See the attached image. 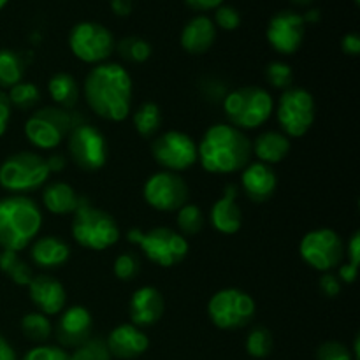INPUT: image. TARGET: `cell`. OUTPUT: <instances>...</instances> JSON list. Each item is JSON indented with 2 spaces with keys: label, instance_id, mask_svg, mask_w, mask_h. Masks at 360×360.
<instances>
[{
  "label": "cell",
  "instance_id": "6da1fadb",
  "mask_svg": "<svg viewBox=\"0 0 360 360\" xmlns=\"http://www.w3.org/2000/svg\"><path fill=\"white\" fill-rule=\"evenodd\" d=\"M88 108L105 122H123L132 112L134 81L129 70L118 62L94 65L81 88Z\"/></svg>",
  "mask_w": 360,
  "mask_h": 360
},
{
  "label": "cell",
  "instance_id": "7a4b0ae2",
  "mask_svg": "<svg viewBox=\"0 0 360 360\" xmlns=\"http://www.w3.org/2000/svg\"><path fill=\"white\" fill-rule=\"evenodd\" d=\"M252 160V141L231 123H214L197 144V162L210 174L241 172Z\"/></svg>",
  "mask_w": 360,
  "mask_h": 360
},
{
  "label": "cell",
  "instance_id": "3957f363",
  "mask_svg": "<svg viewBox=\"0 0 360 360\" xmlns=\"http://www.w3.org/2000/svg\"><path fill=\"white\" fill-rule=\"evenodd\" d=\"M42 210L28 195H7L0 199V250L23 252L42 229Z\"/></svg>",
  "mask_w": 360,
  "mask_h": 360
},
{
  "label": "cell",
  "instance_id": "277c9868",
  "mask_svg": "<svg viewBox=\"0 0 360 360\" xmlns=\"http://www.w3.org/2000/svg\"><path fill=\"white\" fill-rule=\"evenodd\" d=\"M229 123L239 130H257L274 115V97L262 86L248 84L227 91L221 101Z\"/></svg>",
  "mask_w": 360,
  "mask_h": 360
},
{
  "label": "cell",
  "instance_id": "5b68a950",
  "mask_svg": "<svg viewBox=\"0 0 360 360\" xmlns=\"http://www.w3.org/2000/svg\"><path fill=\"white\" fill-rule=\"evenodd\" d=\"M70 234L81 248L90 252H105L120 241L122 232L112 214L91 206L86 199L72 214Z\"/></svg>",
  "mask_w": 360,
  "mask_h": 360
},
{
  "label": "cell",
  "instance_id": "8992f818",
  "mask_svg": "<svg viewBox=\"0 0 360 360\" xmlns=\"http://www.w3.org/2000/svg\"><path fill=\"white\" fill-rule=\"evenodd\" d=\"M127 241L137 246L151 264L164 269L181 264L190 252L188 239L169 227H153L146 232L130 229Z\"/></svg>",
  "mask_w": 360,
  "mask_h": 360
},
{
  "label": "cell",
  "instance_id": "52a82bcc",
  "mask_svg": "<svg viewBox=\"0 0 360 360\" xmlns=\"http://www.w3.org/2000/svg\"><path fill=\"white\" fill-rule=\"evenodd\" d=\"M46 158L32 150L16 151L0 164V186L11 195H27L48 183Z\"/></svg>",
  "mask_w": 360,
  "mask_h": 360
},
{
  "label": "cell",
  "instance_id": "ba28073f",
  "mask_svg": "<svg viewBox=\"0 0 360 360\" xmlns=\"http://www.w3.org/2000/svg\"><path fill=\"white\" fill-rule=\"evenodd\" d=\"M77 115L56 105H44L34 109L25 122V137L37 151H53L67 139L74 125H77Z\"/></svg>",
  "mask_w": 360,
  "mask_h": 360
},
{
  "label": "cell",
  "instance_id": "9c48e42d",
  "mask_svg": "<svg viewBox=\"0 0 360 360\" xmlns=\"http://www.w3.org/2000/svg\"><path fill=\"white\" fill-rule=\"evenodd\" d=\"M274 115L280 132H283L288 139L304 137L316 120L315 97L306 88H288L281 91L278 102H274Z\"/></svg>",
  "mask_w": 360,
  "mask_h": 360
},
{
  "label": "cell",
  "instance_id": "30bf717a",
  "mask_svg": "<svg viewBox=\"0 0 360 360\" xmlns=\"http://www.w3.org/2000/svg\"><path fill=\"white\" fill-rule=\"evenodd\" d=\"M257 304L248 292L241 288H221L207 302V316L217 329L239 330L255 319Z\"/></svg>",
  "mask_w": 360,
  "mask_h": 360
},
{
  "label": "cell",
  "instance_id": "8fae6325",
  "mask_svg": "<svg viewBox=\"0 0 360 360\" xmlns=\"http://www.w3.org/2000/svg\"><path fill=\"white\" fill-rule=\"evenodd\" d=\"M299 255L311 269L319 273H333L345 262V241L333 229H313L302 236Z\"/></svg>",
  "mask_w": 360,
  "mask_h": 360
},
{
  "label": "cell",
  "instance_id": "7c38bea8",
  "mask_svg": "<svg viewBox=\"0 0 360 360\" xmlns=\"http://www.w3.org/2000/svg\"><path fill=\"white\" fill-rule=\"evenodd\" d=\"M67 153L77 169L97 172L108 164L109 146L101 129L91 123H77L67 136Z\"/></svg>",
  "mask_w": 360,
  "mask_h": 360
},
{
  "label": "cell",
  "instance_id": "4fadbf2b",
  "mask_svg": "<svg viewBox=\"0 0 360 360\" xmlns=\"http://www.w3.org/2000/svg\"><path fill=\"white\" fill-rule=\"evenodd\" d=\"M116 41L108 27L95 21H81L69 34V48L77 60L90 65L109 62Z\"/></svg>",
  "mask_w": 360,
  "mask_h": 360
},
{
  "label": "cell",
  "instance_id": "5bb4252c",
  "mask_svg": "<svg viewBox=\"0 0 360 360\" xmlns=\"http://www.w3.org/2000/svg\"><path fill=\"white\" fill-rule=\"evenodd\" d=\"M151 157L162 171L181 174L197 164V143L181 130H165L153 137Z\"/></svg>",
  "mask_w": 360,
  "mask_h": 360
},
{
  "label": "cell",
  "instance_id": "9a60e30c",
  "mask_svg": "<svg viewBox=\"0 0 360 360\" xmlns=\"http://www.w3.org/2000/svg\"><path fill=\"white\" fill-rule=\"evenodd\" d=\"M188 185L176 172H153L143 185L144 202L158 213H176L188 202Z\"/></svg>",
  "mask_w": 360,
  "mask_h": 360
},
{
  "label": "cell",
  "instance_id": "2e32d148",
  "mask_svg": "<svg viewBox=\"0 0 360 360\" xmlns=\"http://www.w3.org/2000/svg\"><path fill=\"white\" fill-rule=\"evenodd\" d=\"M306 23L295 11H280L267 23L266 37L271 48L280 55H294L302 46Z\"/></svg>",
  "mask_w": 360,
  "mask_h": 360
},
{
  "label": "cell",
  "instance_id": "e0dca14e",
  "mask_svg": "<svg viewBox=\"0 0 360 360\" xmlns=\"http://www.w3.org/2000/svg\"><path fill=\"white\" fill-rule=\"evenodd\" d=\"M94 330V316L90 309L84 306L74 304L63 309L60 313V319L56 322V327H53L58 347L62 348H77L91 338Z\"/></svg>",
  "mask_w": 360,
  "mask_h": 360
},
{
  "label": "cell",
  "instance_id": "ac0fdd59",
  "mask_svg": "<svg viewBox=\"0 0 360 360\" xmlns=\"http://www.w3.org/2000/svg\"><path fill=\"white\" fill-rule=\"evenodd\" d=\"M27 288L32 304L42 315L55 316L67 308L65 287L51 274H35Z\"/></svg>",
  "mask_w": 360,
  "mask_h": 360
},
{
  "label": "cell",
  "instance_id": "d6986e66",
  "mask_svg": "<svg viewBox=\"0 0 360 360\" xmlns=\"http://www.w3.org/2000/svg\"><path fill=\"white\" fill-rule=\"evenodd\" d=\"M165 313V299L158 288L151 285L139 287L129 301L130 323L139 329L153 327Z\"/></svg>",
  "mask_w": 360,
  "mask_h": 360
},
{
  "label": "cell",
  "instance_id": "ffe728a7",
  "mask_svg": "<svg viewBox=\"0 0 360 360\" xmlns=\"http://www.w3.org/2000/svg\"><path fill=\"white\" fill-rule=\"evenodd\" d=\"M108 350L111 357L120 360H134L144 355L150 348V338L134 323H120L109 333Z\"/></svg>",
  "mask_w": 360,
  "mask_h": 360
},
{
  "label": "cell",
  "instance_id": "44dd1931",
  "mask_svg": "<svg viewBox=\"0 0 360 360\" xmlns=\"http://www.w3.org/2000/svg\"><path fill=\"white\" fill-rule=\"evenodd\" d=\"M241 188L252 202H267L276 193V171L262 162H250L241 171Z\"/></svg>",
  "mask_w": 360,
  "mask_h": 360
},
{
  "label": "cell",
  "instance_id": "7402d4cb",
  "mask_svg": "<svg viewBox=\"0 0 360 360\" xmlns=\"http://www.w3.org/2000/svg\"><path fill=\"white\" fill-rule=\"evenodd\" d=\"M239 188L234 183H229L224 195L211 206L210 224L217 232L224 236H232L239 232L243 225V211L238 202Z\"/></svg>",
  "mask_w": 360,
  "mask_h": 360
},
{
  "label": "cell",
  "instance_id": "603a6c76",
  "mask_svg": "<svg viewBox=\"0 0 360 360\" xmlns=\"http://www.w3.org/2000/svg\"><path fill=\"white\" fill-rule=\"evenodd\" d=\"M28 248H30L32 264L39 269H60L70 259V245L55 234L37 236Z\"/></svg>",
  "mask_w": 360,
  "mask_h": 360
},
{
  "label": "cell",
  "instance_id": "cb8c5ba5",
  "mask_svg": "<svg viewBox=\"0 0 360 360\" xmlns=\"http://www.w3.org/2000/svg\"><path fill=\"white\" fill-rule=\"evenodd\" d=\"M41 200L48 213L56 214V217H67V214L76 213L77 207L86 199L81 197L69 183L48 181L42 186Z\"/></svg>",
  "mask_w": 360,
  "mask_h": 360
},
{
  "label": "cell",
  "instance_id": "d4e9b609",
  "mask_svg": "<svg viewBox=\"0 0 360 360\" xmlns=\"http://www.w3.org/2000/svg\"><path fill=\"white\" fill-rule=\"evenodd\" d=\"M217 41V27L207 16H195L181 30V48L190 55H204Z\"/></svg>",
  "mask_w": 360,
  "mask_h": 360
},
{
  "label": "cell",
  "instance_id": "484cf974",
  "mask_svg": "<svg viewBox=\"0 0 360 360\" xmlns=\"http://www.w3.org/2000/svg\"><path fill=\"white\" fill-rule=\"evenodd\" d=\"M290 139L280 130H266L252 141V157L271 167L283 162L290 155Z\"/></svg>",
  "mask_w": 360,
  "mask_h": 360
},
{
  "label": "cell",
  "instance_id": "4316f807",
  "mask_svg": "<svg viewBox=\"0 0 360 360\" xmlns=\"http://www.w3.org/2000/svg\"><path fill=\"white\" fill-rule=\"evenodd\" d=\"M48 94L56 108L74 111L79 104L81 88L76 77L69 72H56L48 79Z\"/></svg>",
  "mask_w": 360,
  "mask_h": 360
},
{
  "label": "cell",
  "instance_id": "83f0119b",
  "mask_svg": "<svg viewBox=\"0 0 360 360\" xmlns=\"http://www.w3.org/2000/svg\"><path fill=\"white\" fill-rule=\"evenodd\" d=\"M132 125L143 139H153L162 129V109L155 102H143L132 109Z\"/></svg>",
  "mask_w": 360,
  "mask_h": 360
},
{
  "label": "cell",
  "instance_id": "f1b7e54d",
  "mask_svg": "<svg viewBox=\"0 0 360 360\" xmlns=\"http://www.w3.org/2000/svg\"><path fill=\"white\" fill-rule=\"evenodd\" d=\"M0 271L18 287H28L35 276L30 264L21 260L20 253L11 250H0Z\"/></svg>",
  "mask_w": 360,
  "mask_h": 360
},
{
  "label": "cell",
  "instance_id": "f546056e",
  "mask_svg": "<svg viewBox=\"0 0 360 360\" xmlns=\"http://www.w3.org/2000/svg\"><path fill=\"white\" fill-rule=\"evenodd\" d=\"M25 58L13 49H0V90H9L25 77Z\"/></svg>",
  "mask_w": 360,
  "mask_h": 360
},
{
  "label": "cell",
  "instance_id": "4dcf8cb0",
  "mask_svg": "<svg viewBox=\"0 0 360 360\" xmlns=\"http://www.w3.org/2000/svg\"><path fill=\"white\" fill-rule=\"evenodd\" d=\"M21 333L28 341L37 345H46L53 334V323L49 316L39 311H30L21 319Z\"/></svg>",
  "mask_w": 360,
  "mask_h": 360
},
{
  "label": "cell",
  "instance_id": "1f68e13d",
  "mask_svg": "<svg viewBox=\"0 0 360 360\" xmlns=\"http://www.w3.org/2000/svg\"><path fill=\"white\" fill-rule=\"evenodd\" d=\"M6 94L7 98H9L11 108L18 109V111H34L39 102H41V90L32 81H21V83L9 88Z\"/></svg>",
  "mask_w": 360,
  "mask_h": 360
},
{
  "label": "cell",
  "instance_id": "d6a6232c",
  "mask_svg": "<svg viewBox=\"0 0 360 360\" xmlns=\"http://www.w3.org/2000/svg\"><path fill=\"white\" fill-rule=\"evenodd\" d=\"M115 51L122 56L125 62L129 63H144L150 60L151 53V44L143 37H136V35H129V37H123L122 41L116 42Z\"/></svg>",
  "mask_w": 360,
  "mask_h": 360
},
{
  "label": "cell",
  "instance_id": "836d02e7",
  "mask_svg": "<svg viewBox=\"0 0 360 360\" xmlns=\"http://www.w3.org/2000/svg\"><path fill=\"white\" fill-rule=\"evenodd\" d=\"M176 224H178L179 234L185 238L197 236L206 225V214L200 206L186 202L185 206L176 211Z\"/></svg>",
  "mask_w": 360,
  "mask_h": 360
},
{
  "label": "cell",
  "instance_id": "e575fe53",
  "mask_svg": "<svg viewBox=\"0 0 360 360\" xmlns=\"http://www.w3.org/2000/svg\"><path fill=\"white\" fill-rule=\"evenodd\" d=\"M274 348V338L267 327L257 326L248 333L245 341V350L253 359L269 357Z\"/></svg>",
  "mask_w": 360,
  "mask_h": 360
},
{
  "label": "cell",
  "instance_id": "d590c367",
  "mask_svg": "<svg viewBox=\"0 0 360 360\" xmlns=\"http://www.w3.org/2000/svg\"><path fill=\"white\" fill-rule=\"evenodd\" d=\"M266 81L274 90H288L294 86V70L287 62L274 60L266 67Z\"/></svg>",
  "mask_w": 360,
  "mask_h": 360
},
{
  "label": "cell",
  "instance_id": "8d00e7d4",
  "mask_svg": "<svg viewBox=\"0 0 360 360\" xmlns=\"http://www.w3.org/2000/svg\"><path fill=\"white\" fill-rule=\"evenodd\" d=\"M112 273H115V276L118 278L120 281H125V283L136 280L141 273V262L139 259H137L136 253H120L115 259V264H112Z\"/></svg>",
  "mask_w": 360,
  "mask_h": 360
},
{
  "label": "cell",
  "instance_id": "74e56055",
  "mask_svg": "<svg viewBox=\"0 0 360 360\" xmlns=\"http://www.w3.org/2000/svg\"><path fill=\"white\" fill-rule=\"evenodd\" d=\"M70 357H72V360H111L112 359L108 350V345H105V340H101V338H90L88 341H84L83 345L74 348Z\"/></svg>",
  "mask_w": 360,
  "mask_h": 360
},
{
  "label": "cell",
  "instance_id": "f35d334b",
  "mask_svg": "<svg viewBox=\"0 0 360 360\" xmlns=\"http://www.w3.org/2000/svg\"><path fill=\"white\" fill-rule=\"evenodd\" d=\"M21 360H72V357L65 348L46 343L30 348Z\"/></svg>",
  "mask_w": 360,
  "mask_h": 360
},
{
  "label": "cell",
  "instance_id": "ab89813d",
  "mask_svg": "<svg viewBox=\"0 0 360 360\" xmlns=\"http://www.w3.org/2000/svg\"><path fill=\"white\" fill-rule=\"evenodd\" d=\"M213 23L214 27H220L221 30L232 32L236 30V28H239V25H241V14H239V11L236 9V7L224 6V4H221L220 7L214 9Z\"/></svg>",
  "mask_w": 360,
  "mask_h": 360
},
{
  "label": "cell",
  "instance_id": "60d3db41",
  "mask_svg": "<svg viewBox=\"0 0 360 360\" xmlns=\"http://www.w3.org/2000/svg\"><path fill=\"white\" fill-rule=\"evenodd\" d=\"M316 360H354L350 348L340 341H326L316 350Z\"/></svg>",
  "mask_w": 360,
  "mask_h": 360
},
{
  "label": "cell",
  "instance_id": "b9f144b4",
  "mask_svg": "<svg viewBox=\"0 0 360 360\" xmlns=\"http://www.w3.org/2000/svg\"><path fill=\"white\" fill-rule=\"evenodd\" d=\"M319 287L322 290V294L326 297H338L341 294V288H343V283L340 281V278L334 273H323L322 278L319 281Z\"/></svg>",
  "mask_w": 360,
  "mask_h": 360
},
{
  "label": "cell",
  "instance_id": "7bdbcfd3",
  "mask_svg": "<svg viewBox=\"0 0 360 360\" xmlns=\"http://www.w3.org/2000/svg\"><path fill=\"white\" fill-rule=\"evenodd\" d=\"M345 257H347V262H350L352 266H357L360 264V232H354L352 238L348 239V243L345 245Z\"/></svg>",
  "mask_w": 360,
  "mask_h": 360
},
{
  "label": "cell",
  "instance_id": "ee69618b",
  "mask_svg": "<svg viewBox=\"0 0 360 360\" xmlns=\"http://www.w3.org/2000/svg\"><path fill=\"white\" fill-rule=\"evenodd\" d=\"M11 116H13V108L9 104V98H7L6 91L0 90V137L9 129Z\"/></svg>",
  "mask_w": 360,
  "mask_h": 360
},
{
  "label": "cell",
  "instance_id": "f6af8a7d",
  "mask_svg": "<svg viewBox=\"0 0 360 360\" xmlns=\"http://www.w3.org/2000/svg\"><path fill=\"white\" fill-rule=\"evenodd\" d=\"M341 49L345 55L348 56H359L360 53V35L357 32H350V34L343 35L341 39Z\"/></svg>",
  "mask_w": 360,
  "mask_h": 360
},
{
  "label": "cell",
  "instance_id": "bcb514c9",
  "mask_svg": "<svg viewBox=\"0 0 360 360\" xmlns=\"http://www.w3.org/2000/svg\"><path fill=\"white\" fill-rule=\"evenodd\" d=\"M44 158H46V165H48L51 174H60V172L65 171L67 164H69L65 155L60 153V151H55V153H51L49 157H44Z\"/></svg>",
  "mask_w": 360,
  "mask_h": 360
},
{
  "label": "cell",
  "instance_id": "7dc6e473",
  "mask_svg": "<svg viewBox=\"0 0 360 360\" xmlns=\"http://www.w3.org/2000/svg\"><path fill=\"white\" fill-rule=\"evenodd\" d=\"M357 274H359L357 266H352L350 262H343L340 267H338L336 276L340 278L341 283L352 285V283H355V280H357Z\"/></svg>",
  "mask_w": 360,
  "mask_h": 360
},
{
  "label": "cell",
  "instance_id": "c3c4849f",
  "mask_svg": "<svg viewBox=\"0 0 360 360\" xmlns=\"http://www.w3.org/2000/svg\"><path fill=\"white\" fill-rule=\"evenodd\" d=\"M186 6L195 11H211L217 9L224 4V0H185Z\"/></svg>",
  "mask_w": 360,
  "mask_h": 360
},
{
  "label": "cell",
  "instance_id": "681fc988",
  "mask_svg": "<svg viewBox=\"0 0 360 360\" xmlns=\"http://www.w3.org/2000/svg\"><path fill=\"white\" fill-rule=\"evenodd\" d=\"M134 0H111V9L116 16H129L132 13Z\"/></svg>",
  "mask_w": 360,
  "mask_h": 360
},
{
  "label": "cell",
  "instance_id": "f907efd6",
  "mask_svg": "<svg viewBox=\"0 0 360 360\" xmlns=\"http://www.w3.org/2000/svg\"><path fill=\"white\" fill-rule=\"evenodd\" d=\"M0 360H18L13 345L0 334Z\"/></svg>",
  "mask_w": 360,
  "mask_h": 360
},
{
  "label": "cell",
  "instance_id": "816d5d0a",
  "mask_svg": "<svg viewBox=\"0 0 360 360\" xmlns=\"http://www.w3.org/2000/svg\"><path fill=\"white\" fill-rule=\"evenodd\" d=\"M302 20H304V23H316V21H320V11L309 9L308 13H304Z\"/></svg>",
  "mask_w": 360,
  "mask_h": 360
},
{
  "label": "cell",
  "instance_id": "f5cc1de1",
  "mask_svg": "<svg viewBox=\"0 0 360 360\" xmlns=\"http://www.w3.org/2000/svg\"><path fill=\"white\" fill-rule=\"evenodd\" d=\"M354 355V360H360V336H355L354 340V350H350Z\"/></svg>",
  "mask_w": 360,
  "mask_h": 360
},
{
  "label": "cell",
  "instance_id": "db71d44e",
  "mask_svg": "<svg viewBox=\"0 0 360 360\" xmlns=\"http://www.w3.org/2000/svg\"><path fill=\"white\" fill-rule=\"evenodd\" d=\"M313 2H315V0H292V4H295V6H301V7L311 6Z\"/></svg>",
  "mask_w": 360,
  "mask_h": 360
},
{
  "label": "cell",
  "instance_id": "11a10c76",
  "mask_svg": "<svg viewBox=\"0 0 360 360\" xmlns=\"http://www.w3.org/2000/svg\"><path fill=\"white\" fill-rule=\"evenodd\" d=\"M7 2H9V0H0V11L7 6Z\"/></svg>",
  "mask_w": 360,
  "mask_h": 360
},
{
  "label": "cell",
  "instance_id": "9f6ffc18",
  "mask_svg": "<svg viewBox=\"0 0 360 360\" xmlns=\"http://www.w3.org/2000/svg\"><path fill=\"white\" fill-rule=\"evenodd\" d=\"M355 4H359V0H355Z\"/></svg>",
  "mask_w": 360,
  "mask_h": 360
}]
</instances>
